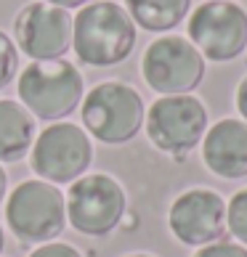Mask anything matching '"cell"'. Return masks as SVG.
I'll use <instances>...</instances> for the list:
<instances>
[{"instance_id":"6da1fadb","label":"cell","mask_w":247,"mask_h":257,"mask_svg":"<svg viewBox=\"0 0 247 257\" xmlns=\"http://www.w3.org/2000/svg\"><path fill=\"white\" fill-rule=\"evenodd\" d=\"M72 48L88 66H115L136 48V24L112 0L88 3L72 16Z\"/></svg>"},{"instance_id":"7a4b0ae2","label":"cell","mask_w":247,"mask_h":257,"mask_svg":"<svg viewBox=\"0 0 247 257\" xmlns=\"http://www.w3.org/2000/svg\"><path fill=\"white\" fill-rule=\"evenodd\" d=\"M144 98L136 88L125 82L107 80L99 82L83 101V125L85 133L107 146L128 144L144 127Z\"/></svg>"},{"instance_id":"3957f363","label":"cell","mask_w":247,"mask_h":257,"mask_svg":"<svg viewBox=\"0 0 247 257\" xmlns=\"http://www.w3.org/2000/svg\"><path fill=\"white\" fill-rule=\"evenodd\" d=\"M83 74L66 59L32 61L19 74V98L32 117L64 119L83 103Z\"/></svg>"},{"instance_id":"277c9868","label":"cell","mask_w":247,"mask_h":257,"mask_svg":"<svg viewBox=\"0 0 247 257\" xmlns=\"http://www.w3.org/2000/svg\"><path fill=\"white\" fill-rule=\"evenodd\" d=\"M6 223L24 244H48L66 225L64 194L48 180H22L6 202Z\"/></svg>"},{"instance_id":"5b68a950","label":"cell","mask_w":247,"mask_h":257,"mask_svg":"<svg viewBox=\"0 0 247 257\" xmlns=\"http://www.w3.org/2000/svg\"><path fill=\"white\" fill-rule=\"evenodd\" d=\"M128 209L125 188L107 173L77 178L66 194V223L85 236H107L122 223Z\"/></svg>"},{"instance_id":"8992f818","label":"cell","mask_w":247,"mask_h":257,"mask_svg":"<svg viewBox=\"0 0 247 257\" xmlns=\"http://www.w3.org/2000/svg\"><path fill=\"white\" fill-rule=\"evenodd\" d=\"M32 170L48 183H74L93 159V144L85 127L72 122L48 125L32 144Z\"/></svg>"},{"instance_id":"52a82bcc","label":"cell","mask_w":247,"mask_h":257,"mask_svg":"<svg viewBox=\"0 0 247 257\" xmlns=\"http://www.w3.org/2000/svg\"><path fill=\"white\" fill-rule=\"evenodd\" d=\"M149 141L170 157H181L199 146L207 133V109L192 93L162 96L149 106L144 117Z\"/></svg>"},{"instance_id":"ba28073f","label":"cell","mask_w":247,"mask_h":257,"mask_svg":"<svg viewBox=\"0 0 247 257\" xmlns=\"http://www.w3.org/2000/svg\"><path fill=\"white\" fill-rule=\"evenodd\" d=\"M192 45L210 61H231L247 48V11L234 0H207L189 19Z\"/></svg>"},{"instance_id":"9c48e42d","label":"cell","mask_w":247,"mask_h":257,"mask_svg":"<svg viewBox=\"0 0 247 257\" xmlns=\"http://www.w3.org/2000/svg\"><path fill=\"white\" fill-rule=\"evenodd\" d=\"M141 74L151 90L162 96L192 93L205 77V59L192 40L168 35L146 48L141 59Z\"/></svg>"},{"instance_id":"30bf717a","label":"cell","mask_w":247,"mask_h":257,"mask_svg":"<svg viewBox=\"0 0 247 257\" xmlns=\"http://www.w3.org/2000/svg\"><path fill=\"white\" fill-rule=\"evenodd\" d=\"M14 37L24 56L32 61L64 59L72 48V16L51 3H30L14 19Z\"/></svg>"},{"instance_id":"8fae6325","label":"cell","mask_w":247,"mask_h":257,"mask_svg":"<svg viewBox=\"0 0 247 257\" xmlns=\"http://www.w3.org/2000/svg\"><path fill=\"white\" fill-rule=\"evenodd\" d=\"M170 231L186 246H205L226 233V202L210 188H189L170 204Z\"/></svg>"},{"instance_id":"7c38bea8","label":"cell","mask_w":247,"mask_h":257,"mask_svg":"<svg viewBox=\"0 0 247 257\" xmlns=\"http://www.w3.org/2000/svg\"><path fill=\"white\" fill-rule=\"evenodd\" d=\"M202 159L210 173L223 180H236L247 175V122L221 119L205 133Z\"/></svg>"},{"instance_id":"4fadbf2b","label":"cell","mask_w":247,"mask_h":257,"mask_svg":"<svg viewBox=\"0 0 247 257\" xmlns=\"http://www.w3.org/2000/svg\"><path fill=\"white\" fill-rule=\"evenodd\" d=\"M35 144V117L24 103L0 98V162H19Z\"/></svg>"},{"instance_id":"5bb4252c","label":"cell","mask_w":247,"mask_h":257,"mask_svg":"<svg viewBox=\"0 0 247 257\" xmlns=\"http://www.w3.org/2000/svg\"><path fill=\"white\" fill-rule=\"evenodd\" d=\"M125 6L133 24L146 32H168L186 19L192 0H125Z\"/></svg>"},{"instance_id":"9a60e30c","label":"cell","mask_w":247,"mask_h":257,"mask_svg":"<svg viewBox=\"0 0 247 257\" xmlns=\"http://www.w3.org/2000/svg\"><path fill=\"white\" fill-rule=\"evenodd\" d=\"M226 228L229 233H234V239L247 244V188L236 191L226 204Z\"/></svg>"},{"instance_id":"2e32d148","label":"cell","mask_w":247,"mask_h":257,"mask_svg":"<svg viewBox=\"0 0 247 257\" xmlns=\"http://www.w3.org/2000/svg\"><path fill=\"white\" fill-rule=\"evenodd\" d=\"M16 69H19V51L11 37L0 32V88H6L14 80Z\"/></svg>"},{"instance_id":"e0dca14e","label":"cell","mask_w":247,"mask_h":257,"mask_svg":"<svg viewBox=\"0 0 247 257\" xmlns=\"http://www.w3.org/2000/svg\"><path fill=\"white\" fill-rule=\"evenodd\" d=\"M194 257H247V249H244L242 244L218 239V241H213V244H205Z\"/></svg>"},{"instance_id":"ac0fdd59","label":"cell","mask_w":247,"mask_h":257,"mask_svg":"<svg viewBox=\"0 0 247 257\" xmlns=\"http://www.w3.org/2000/svg\"><path fill=\"white\" fill-rule=\"evenodd\" d=\"M30 257H83L72 244H64V241H48V244H40L37 249L30 252Z\"/></svg>"},{"instance_id":"d6986e66","label":"cell","mask_w":247,"mask_h":257,"mask_svg":"<svg viewBox=\"0 0 247 257\" xmlns=\"http://www.w3.org/2000/svg\"><path fill=\"white\" fill-rule=\"evenodd\" d=\"M236 109H239L242 119L247 122V77L239 82V88H236Z\"/></svg>"},{"instance_id":"ffe728a7","label":"cell","mask_w":247,"mask_h":257,"mask_svg":"<svg viewBox=\"0 0 247 257\" xmlns=\"http://www.w3.org/2000/svg\"><path fill=\"white\" fill-rule=\"evenodd\" d=\"M43 3H51V6H59V8H64V11H69V8L88 6V0H43Z\"/></svg>"},{"instance_id":"44dd1931","label":"cell","mask_w":247,"mask_h":257,"mask_svg":"<svg viewBox=\"0 0 247 257\" xmlns=\"http://www.w3.org/2000/svg\"><path fill=\"white\" fill-rule=\"evenodd\" d=\"M6 191H8V175H6V170L0 167V202L6 199Z\"/></svg>"},{"instance_id":"7402d4cb","label":"cell","mask_w":247,"mask_h":257,"mask_svg":"<svg viewBox=\"0 0 247 257\" xmlns=\"http://www.w3.org/2000/svg\"><path fill=\"white\" fill-rule=\"evenodd\" d=\"M3 246H6V236H3V228H0V252H3Z\"/></svg>"},{"instance_id":"603a6c76","label":"cell","mask_w":247,"mask_h":257,"mask_svg":"<svg viewBox=\"0 0 247 257\" xmlns=\"http://www.w3.org/2000/svg\"><path fill=\"white\" fill-rule=\"evenodd\" d=\"M128 257H154V254H146V252H136V254H128Z\"/></svg>"}]
</instances>
